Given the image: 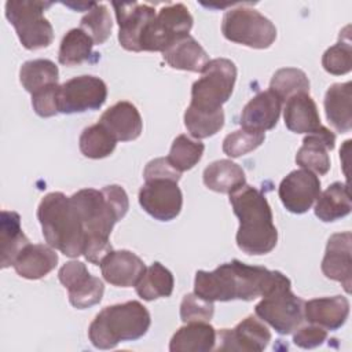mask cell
Masks as SVG:
<instances>
[{
    "label": "cell",
    "mask_w": 352,
    "mask_h": 352,
    "mask_svg": "<svg viewBox=\"0 0 352 352\" xmlns=\"http://www.w3.org/2000/svg\"><path fill=\"white\" fill-rule=\"evenodd\" d=\"M164 60L177 70L201 73L209 62L208 52L190 34L179 38L162 52Z\"/></svg>",
    "instance_id": "27"
},
{
    "label": "cell",
    "mask_w": 352,
    "mask_h": 352,
    "mask_svg": "<svg viewBox=\"0 0 352 352\" xmlns=\"http://www.w3.org/2000/svg\"><path fill=\"white\" fill-rule=\"evenodd\" d=\"M271 341V333L263 320L253 315L245 318L234 329H221L217 331V351H264Z\"/></svg>",
    "instance_id": "15"
},
{
    "label": "cell",
    "mask_w": 352,
    "mask_h": 352,
    "mask_svg": "<svg viewBox=\"0 0 352 352\" xmlns=\"http://www.w3.org/2000/svg\"><path fill=\"white\" fill-rule=\"evenodd\" d=\"M51 6V1L38 0H10L6 3V16L26 50L36 51L52 43L54 29L44 16V11Z\"/></svg>",
    "instance_id": "7"
},
{
    "label": "cell",
    "mask_w": 352,
    "mask_h": 352,
    "mask_svg": "<svg viewBox=\"0 0 352 352\" xmlns=\"http://www.w3.org/2000/svg\"><path fill=\"white\" fill-rule=\"evenodd\" d=\"M59 87L60 85L54 84L32 95V106L37 116L47 118V117H54L59 113L58 110Z\"/></svg>",
    "instance_id": "42"
},
{
    "label": "cell",
    "mask_w": 352,
    "mask_h": 352,
    "mask_svg": "<svg viewBox=\"0 0 352 352\" xmlns=\"http://www.w3.org/2000/svg\"><path fill=\"white\" fill-rule=\"evenodd\" d=\"M348 32L349 25L340 32V40L329 47L322 56L323 69L333 76L346 74L352 69V45Z\"/></svg>",
    "instance_id": "36"
},
{
    "label": "cell",
    "mask_w": 352,
    "mask_h": 352,
    "mask_svg": "<svg viewBox=\"0 0 352 352\" xmlns=\"http://www.w3.org/2000/svg\"><path fill=\"white\" fill-rule=\"evenodd\" d=\"M285 279L287 276L280 271L249 265L235 258L213 271H197L194 293L209 301H252L264 297Z\"/></svg>",
    "instance_id": "1"
},
{
    "label": "cell",
    "mask_w": 352,
    "mask_h": 352,
    "mask_svg": "<svg viewBox=\"0 0 352 352\" xmlns=\"http://www.w3.org/2000/svg\"><path fill=\"white\" fill-rule=\"evenodd\" d=\"M151 324L147 308L139 301L104 307L91 322L88 337L98 349H113L122 341L142 338Z\"/></svg>",
    "instance_id": "5"
},
{
    "label": "cell",
    "mask_w": 352,
    "mask_h": 352,
    "mask_svg": "<svg viewBox=\"0 0 352 352\" xmlns=\"http://www.w3.org/2000/svg\"><path fill=\"white\" fill-rule=\"evenodd\" d=\"M202 180L209 190L221 194H230L246 184L243 169L230 160H217L209 164L204 170Z\"/></svg>",
    "instance_id": "30"
},
{
    "label": "cell",
    "mask_w": 352,
    "mask_h": 352,
    "mask_svg": "<svg viewBox=\"0 0 352 352\" xmlns=\"http://www.w3.org/2000/svg\"><path fill=\"white\" fill-rule=\"evenodd\" d=\"M283 120L286 128L294 133L308 135L322 126L316 103L307 92L296 94L285 102Z\"/></svg>",
    "instance_id": "23"
},
{
    "label": "cell",
    "mask_w": 352,
    "mask_h": 352,
    "mask_svg": "<svg viewBox=\"0 0 352 352\" xmlns=\"http://www.w3.org/2000/svg\"><path fill=\"white\" fill-rule=\"evenodd\" d=\"M297 331L293 334V342L304 349H311L322 345L327 338V330L309 323L308 326L297 327Z\"/></svg>",
    "instance_id": "43"
},
{
    "label": "cell",
    "mask_w": 352,
    "mask_h": 352,
    "mask_svg": "<svg viewBox=\"0 0 352 352\" xmlns=\"http://www.w3.org/2000/svg\"><path fill=\"white\" fill-rule=\"evenodd\" d=\"M58 264V254L50 245L29 243L18 254L12 267L25 279H41Z\"/></svg>",
    "instance_id": "24"
},
{
    "label": "cell",
    "mask_w": 352,
    "mask_h": 352,
    "mask_svg": "<svg viewBox=\"0 0 352 352\" xmlns=\"http://www.w3.org/2000/svg\"><path fill=\"white\" fill-rule=\"evenodd\" d=\"M117 142H131L140 136L143 121L135 104L126 100L117 102L109 107L99 120Z\"/></svg>",
    "instance_id": "22"
},
{
    "label": "cell",
    "mask_w": 352,
    "mask_h": 352,
    "mask_svg": "<svg viewBox=\"0 0 352 352\" xmlns=\"http://www.w3.org/2000/svg\"><path fill=\"white\" fill-rule=\"evenodd\" d=\"M144 180L150 179H173L176 182L180 180L182 173L177 172L168 161L166 157H160L155 160H151L143 172Z\"/></svg>",
    "instance_id": "44"
},
{
    "label": "cell",
    "mask_w": 352,
    "mask_h": 352,
    "mask_svg": "<svg viewBox=\"0 0 352 352\" xmlns=\"http://www.w3.org/2000/svg\"><path fill=\"white\" fill-rule=\"evenodd\" d=\"M143 260L131 250H111L100 263L106 282L118 287H132L146 271Z\"/></svg>",
    "instance_id": "20"
},
{
    "label": "cell",
    "mask_w": 352,
    "mask_h": 352,
    "mask_svg": "<svg viewBox=\"0 0 352 352\" xmlns=\"http://www.w3.org/2000/svg\"><path fill=\"white\" fill-rule=\"evenodd\" d=\"M58 278L67 289L69 301L74 308L85 309L100 302L104 285L102 279L89 274L84 263L72 260L63 264L58 271Z\"/></svg>",
    "instance_id": "13"
},
{
    "label": "cell",
    "mask_w": 352,
    "mask_h": 352,
    "mask_svg": "<svg viewBox=\"0 0 352 352\" xmlns=\"http://www.w3.org/2000/svg\"><path fill=\"white\" fill-rule=\"evenodd\" d=\"M221 33L228 41L256 50L271 47L276 38L275 25L267 16L248 6H239L226 11L221 21Z\"/></svg>",
    "instance_id": "8"
},
{
    "label": "cell",
    "mask_w": 352,
    "mask_h": 352,
    "mask_svg": "<svg viewBox=\"0 0 352 352\" xmlns=\"http://www.w3.org/2000/svg\"><path fill=\"white\" fill-rule=\"evenodd\" d=\"M37 219L47 245L67 257L82 254L85 231L70 197L60 191L47 194L37 208Z\"/></svg>",
    "instance_id": "3"
},
{
    "label": "cell",
    "mask_w": 352,
    "mask_h": 352,
    "mask_svg": "<svg viewBox=\"0 0 352 352\" xmlns=\"http://www.w3.org/2000/svg\"><path fill=\"white\" fill-rule=\"evenodd\" d=\"M205 146L199 140H192L187 135H179L169 150L168 161L177 172H186L194 168L202 158Z\"/></svg>",
    "instance_id": "37"
},
{
    "label": "cell",
    "mask_w": 352,
    "mask_h": 352,
    "mask_svg": "<svg viewBox=\"0 0 352 352\" xmlns=\"http://www.w3.org/2000/svg\"><path fill=\"white\" fill-rule=\"evenodd\" d=\"M107 99L106 82L95 76H78L59 87L58 110L63 114L100 109Z\"/></svg>",
    "instance_id": "11"
},
{
    "label": "cell",
    "mask_w": 352,
    "mask_h": 352,
    "mask_svg": "<svg viewBox=\"0 0 352 352\" xmlns=\"http://www.w3.org/2000/svg\"><path fill=\"white\" fill-rule=\"evenodd\" d=\"M117 146V139L107 131V128L96 122L87 126L78 139V147L84 157L92 160H100L109 157Z\"/></svg>",
    "instance_id": "34"
},
{
    "label": "cell",
    "mask_w": 352,
    "mask_h": 352,
    "mask_svg": "<svg viewBox=\"0 0 352 352\" xmlns=\"http://www.w3.org/2000/svg\"><path fill=\"white\" fill-rule=\"evenodd\" d=\"M336 146V135L326 126H320L318 131L308 133L302 146L296 154V162L302 169H308L315 175H326L330 169V157Z\"/></svg>",
    "instance_id": "18"
},
{
    "label": "cell",
    "mask_w": 352,
    "mask_h": 352,
    "mask_svg": "<svg viewBox=\"0 0 352 352\" xmlns=\"http://www.w3.org/2000/svg\"><path fill=\"white\" fill-rule=\"evenodd\" d=\"M282 104L283 102L271 89L256 94L241 113V126L256 132L272 129L278 124Z\"/></svg>",
    "instance_id": "19"
},
{
    "label": "cell",
    "mask_w": 352,
    "mask_h": 352,
    "mask_svg": "<svg viewBox=\"0 0 352 352\" xmlns=\"http://www.w3.org/2000/svg\"><path fill=\"white\" fill-rule=\"evenodd\" d=\"M92 38L80 28L70 29L62 38L58 60L63 66H77L92 56Z\"/></svg>",
    "instance_id": "33"
},
{
    "label": "cell",
    "mask_w": 352,
    "mask_h": 352,
    "mask_svg": "<svg viewBox=\"0 0 352 352\" xmlns=\"http://www.w3.org/2000/svg\"><path fill=\"white\" fill-rule=\"evenodd\" d=\"M217 331L209 322L186 323L172 336L170 352H209L216 348Z\"/></svg>",
    "instance_id": "26"
},
{
    "label": "cell",
    "mask_w": 352,
    "mask_h": 352,
    "mask_svg": "<svg viewBox=\"0 0 352 352\" xmlns=\"http://www.w3.org/2000/svg\"><path fill=\"white\" fill-rule=\"evenodd\" d=\"M265 139L264 132L249 131L241 128L228 133L223 140V151L231 158H238L256 150Z\"/></svg>",
    "instance_id": "40"
},
{
    "label": "cell",
    "mask_w": 352,
    "mask_h": 352,
    "mask_svg": "<svg viewBox=\"0 0 352 352\" xmlns=\"http://www.w3.org/2000/svg\"><path fill=\"white\" fill-rule=\"evenodd\" d=\"M230 204L239 219L236 245L246 254H267L278 242V230L265 195L253 186L243 184L230 192Z\"/></svg>",
    "instance_id": "2"
},
{
    "label": "cell",
    "mask_w": 352,
    "mask_h": 352,
    "mask_svg": "<svg viewBox=\"0 0 352 352\" xmlns=\"http://www.w3.org/2000/svg\"><path fill=\"white\" fill-rule=\"evenodd\" d=\"M324 111L329 124L340 133L352 128V82H336L324 95Z\"/></svg>",
    "instance_id": "25"
},
{
    "label": "cell",
    "mask_w": 352,
    "mask_h": 352,
    "mask_svg": "<svg viewBox=\"0 0 352 352\" xmlns=\"http://www.w3.org/2000/svg\"><path fill=\"white\" fill-rule=\"evenodd\" d=\"M58 66L50 59L28 60L19 69V81L32 95L45 87L58 84Z\"/></svg>",
    "instance_id": "32"
},
{
    "label": "cell",
    "mask_w": 352,
    "mask_h": 352,
    "mask_svg": "<svg viewBox=\"0 0 352 352\" xmlns=\"http://www.w3.org/2000/svg\"><path fill=\"white\" fill-rule=\"evenodd\" d=\"M113 22L107 7L102 3L88 10V12L80 21V29H82L94 41V44H103L111 33Z\"/></svg>",
    "instance_id": "39"
},
{
    "label": "cell",
    "mask_w": 352,
    "mask_h": 352,
    "mask_svg": "<svg viewBox=\"0 0 352 352\" xmlns=\"http://www.w3.org/2000/svg\"><path fill=\"white\" fill-rule=\"evenodd\" d=\"M322 272L326 278L340 282L349 294L352 285V234L351 231L333 234L326 245L322 260Z\"/></svg>",
    "instance_id": "16"
},
{
    "label": "cell",
    "mask_w": 352,
    "mask_h": 352,
    "mask_svg": "<svg viewBox=\"0 0 352 352\" xmlns=\"http://www.w3.org/2000/svg\"><path fill=\"white\" fill-rule=\"evenodd\" d=\"M173 179H150L139 190V204L160 221L173 220L182 210L183 194Z\"/></svg>",
    "instance_id": "12"
},
{
    "label": "cell",
    "mask_w": 352,
    "mask_h": 352,
    "mask_svg": "<svg viewBox=\"0 0 352 352\" xmlns=\"http://www.w3.org/2000/svg\"><path fill=\"white\" fill-rule=\"evenodd\" d=\"M236 80V66L231 59L216 58L206 63L201 77L191 87L190 107L217 111L231 98Z\"/></svg>",
    "instance_id": "6"
},
{
    "label": "cell",
    "mask_w": 352,
    "mask_h": 352,
    "mask_svg": "<svg viewBox=\"0 0 352 352\" xmlns=\"http://www.w3.org/2000/svg\"><path fill=\"white\" fill-rule=\"evenodd\" d=\"M352 202L346 183L334 182L319 194L315 204V216L324 221H336L351 213Z\"/></svg>",
    "instance_id": "29"
},
{
    "label": "cell",
    "mask_w": 352,
    "mask_h": 352,
    "mask_svg": "<svg viewBox=\"0 0 352 352\" xmlns=\"http://www.w3.org/2000/svg\"><path fill=\"white\" fill-rule=\"evenodd\" d=\"M21 227V216L12 210H1L0 219V265L7 268L14 264L18 254L29 245Z\"/></svg>",
    "instance_id": "28"
},
{
    "label": "cell",
    "mask_w": 352,
    "mask_h": 352,
    "mask_svg": "<svg viewBox=\"0 0 352 352\" xmlns=\"http://www.w3.org/2000/svg\"><path fill=\"white\" fill-rule=\"evenodd\" d=\"M116 11L118 30V41L126 51L140 52L139 40L147 23L155 16V8L142 3H111Z\"/></svg>",
    "instance_id": "17"
},
{
    "label": "cell",
    "mask_w": 352,
    "mask_h": 352,
    "mask_svg": "<svg viewBox=\"0 0 352 352\" xmlns=\"http://www.w3.org/2000/svg\"><path fill=\"white\" fill-rule=\"evenodd\" d=\"M85 231V241L89 238L109 239L113 227L129 209V199L125 190L118 184H110L102 190L82 188L70 197Z\"/></svg>",
    "instance_id": "4"
},
{
    "label": "cell",
    "mask_w": 352,
    "mask_h": 352,
    "mask_svg": "<svg viewBox=\"0 0 352 352\" xmlns=\"http://www.w3.org/2000/svg\"><path fill=\"white\" fill-rule=\"evenodd\" d=\"M175 279L172 272L161 263L155 261L146 268L138 283L136 293L146 301H153L160 297H169L173 292Z\"/></svg>",
    "instance_id": "31"
},
{
    "label": "cell",
    "mask_w": 352,
    "mask_h": 352,
    "mask_svg": "<svg viewBox=\"0 0 352 352\" xmlns=\"http://www.w3.org/2000/svg\"><path fill=\"white\" fill-rule=\"evenodd\" d=\"M192 22V15L184 4L173 3L162 7L144 28L139 40L140 51L164 52L190 33Z\"/></svg>",
    "instance_id": "10"
},
{
    "label": "cell",
    "mask_w": 352,
    "mask_h": 352,
    "mask_svg": "<svg viewBox=\"0 0 352 352\" xmlns=\"http://www.w3.org/2000/svg\"><path fill=\"white\" fill-rule=\"evenodd\" d=\"M214 314L213 301L205 300L195 293H188L180 304V319L183 323L210 322Z\"/></svg>",
    "instance_id": "41"
},
{
    "label": "cell",
    "mask_w": 352,
    "mask_h": 352,
    "mask_svg": "<svg viewBox=\"0 0 352 352\" xmlns=\"http://www.w3.org/2000/svg\"><path fill=\"white\" fill-rule=\"evenodd\" d=\"M320 194L319 177L308 169L292 170L279 184L278 195L286 210L301 214L308 212Z\"/></svg>",
    "instance_id": "14"
},
{
    "label": "cell",
    "mask_w": 352,
    "mask_h": 352,
    "mask_svg": "<svg viewBox=\"0 0 352 352\" xmlns=\"http://www.w3.org/2000/svg\"><path fill=\"white\" fill-rule=\"evenodd\" d=\"M184 125L195 139H205L216 135L224 125V111H202L187 107L184 111Z\"/></svg>",
    "instance_id": "38"
},
{
    "label": "cell",
    "mask_w": 352,
    "mask_h": 352,
    "mask_svg": "<svg viewBox=\"0 0 352 352\" xmlns=\"http://www.w3.org/2000/svg\"><path fill=\"white\" fill-rule=\"evenodd\" d=\"M349 316V301L344 296L319 297L304 301V319L326 330H338Z\"/></svg>",
    "instance_id": "21"
},
{
    "label": "cell",
    "mask_w": 352,
    "mask_h": 352,
    "mask_svg": "<svg viewBox=\"0 0 352 352\" xmlns=\"http://www.w3.org/2000/svg\"><path fill=\"white\" fill-rule=\"evenodd\" d=\"M290 286V279H285L254 307L256 316L283 336L293 333L304 320V300Z\"/></svg>",
    "instance_id": "9"
},
{
    "label": "cell",
    "mask_w": 352,
    "mask_h": 352,
    "mask_svg": "<svg viewBox=\"0 0 352 352\" xmlns=\"http://www.w3.org/2000/svg\"><path fill=\"white\" fill-rule=\"evenodd\" d=\"M270 89L285 103L296 94H309V80L297 67H282L274 73L270 81Z\"/></svg>",
    "instance_id": "35"
}]
</instances>
